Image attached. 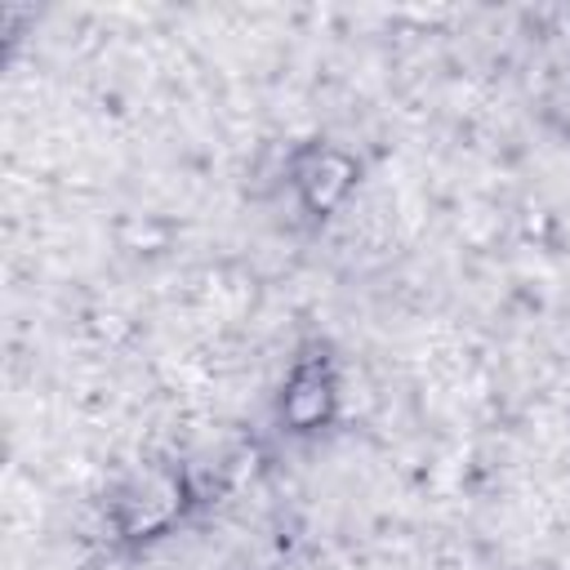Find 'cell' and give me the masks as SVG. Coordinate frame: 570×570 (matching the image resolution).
<instances>
[{
    "label": "cell",
    "mask_w": 570,
    "mask_h": 570,
    "mask_svg": "<svg viewBox=\"0 0 570 570\" xmlns=\"http://www.w3.org/2000/svg\"><path fill=\"white\" fill-rule=\"evenodd\" d=\"M338 410H343L338 361L330 356L325 343H312L285 370V383L276 392V423L289 436H316V432L334 428Z\"/></svg>",
    "instance_id": "obj_2"
},
{
    "label": "cell",
    "mask_w": 570,
    "mask_h": 570,
    "mask_svg": "<svg viewBox=\"0 0 570 570\" xmlns=\"http://www.w3.org/2000/svg\"><path fill=\"white\" fill-rule=\"evenodd\" d=\"M285 178H289V191H294L303 214L330 218V214H338L352 200V191L361 183V160L347 147L316 138V142H303L289 156Z\"/></svg>",
    "instance_id": "obj_3"
},
{
    "label": "cell",
    "mask_w": 570,
    "mask_h": 570,
    "mask_svg": "<svg viewBox=\"0 0 570 570\" xmlns=\"http://www.w3.org/2000/svg\"><path fill=\"white\" fill-rule=\"evenodd\" d=\"M196 508V481L187 468L178 463H142L138 472H129L111 503H107V521L116 530L120 543H156L165 539L174 525H183V517Z\"/></svg>",
    "instance_id": "obj_1"
}]
</instances>
